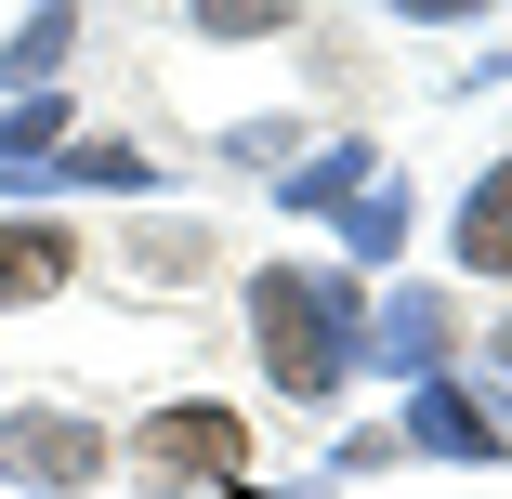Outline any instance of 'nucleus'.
I'll return each mask as SVG.
<instances>
[{
    "instance_id": "nucleus-1",
    "label": "nucleus",
    "mask_w": 512,
    "mask_h": 499,
    "mask_svg": "<svg viewBox=\"0 0 512 499\" xmlns=\"http://www.w3.org/2000/svg\"><path fill=\"white\" fill-rule=\"evenodd\" d=\"M250 342H263V368H276L289 408H329L342 368H355V342H368V303H355V276H329V263H263L250 276Z\"/></svg>"
},
{
    "instance_id": "nucleus-2",
    "label": "nucleus",
    "mask_w": 512,
    "mask_h": 499,
    "mask_svg": "<svg viewBox=\"0 0 512 499\" xmlns=\"http://www.w3.org/2000/svg\"><path fill=\"white\" fill-rule=\"evenodd\" d=\"M0 473L40 486V499H79L92 473H106V434H92L79 408H0Z\"/></svg>"
},
{
    "instance_id": "nucleus-3",
    "label": "nucleus",
    "mask_w": 512,
    "mask_h": 499,
    "mask_svg": "<svg viewBox=\"0 0 512 499\" xmlns=\"http://www.w3.org/2000/svg\"><path fill=\"white\" fill-rule=\"evenodd\" d=\"M132 460H145L158 486H237V473H250V421H237V408H158V421L132 434Z\"/></svg>"
},
{
    "instance_id": "nucleus-4",
    "label": "nucleus",
    "mask_w": 512,
    "mask_h": 499,
    "mask_svg": "<svg viewBox=\"0 0 512 499\" xmlns=\"http://www.w3.org/2000/svg\"><path fill=\"white\" fill-rule=\"evenodd\" d=\"M66 276H79V237L66 224H0V316H14V303H53Z\"/></svg>"
},
{
    "instance_id": "nucleus-5",
    "label": "nucleus",
    "mask_w": 512,
    "mask_h": 499,
    "mask_svg": "<svg viewBox=\"0 0 512 499\" xmlns=\"http://www.w3.org/2000/svg\"><path fill=\"white\" fill-rule=\"evenodd\" d=\"M407 434H421L434 460H499V421L473 408L460 381H421V408H407Z\"/></svg>"
},
{
    "instance_id": "nucleus-6",
    "label": "nucleus",
    "mask_w": 512,
    "mask_h": 499,
    "mask_svg": "<svg viewBox=\"0 0 512 499\" xmlns=\"http://www.w3.org/2000/svg\"><path fill=\"white\" fill-rule=\"evenodd\" d=\"M368 342H381L394 368H434V355H447V289H394V303L368 316Z\"/></svg>"
},
{
    "instance_id": "nucleus-7",
    "label": "nucleus",
    "mask_w": 512,
    "mask_h": 499,
    "mask_svg": "<svg viewBox=\"0 0 512 499\" xmlns=\"http://www.w3.org/2000/svg\"><path fill=\"white\" fill-rule=\"evenodd\" d=\"M460 263H473V276H512V158L460 197Z\"/></svg>"
},
{
    "instance_id": "nucleus-8",
    "label": "nucleus",
    "mask_w": 512,
    "mask_h": 499,
    "mask_svg": "<svg viewBox=\"0 0 512 499\" xmlns=\"http://www.w3.org/2000/svg\"><path fill=\"white\" fill-rule=\"evenodd\" d=\"M66 40H79V0H40V14L14 27V53H0V79H14V92H53V66H66Z\"/></svg>"
},
{
    "instance_id": "nucleus-9",
    "label": "nucleus",
    "mask_w": 512,
    "mask_h": 499,
    "mask_svg": "<svg viewBox=\"0 0 512 499\" xmlns=\"http://www.w3.org/2000/svg\"><path fill=\"white\" fill-rule=\"evenodd\" d=\"M40 145H66V92H14L0 106V171H27Z\"/></svg>"
},
{
    "instance_id": "nucleus-10",
    "label": "nucleus",
    "mask_w": 512,
    "mask_h": 499,
    "mask_svg": "<svg viewBox=\"0 0 512 499\" xmlns=\"http://www.w3.org/2000/svg\"><path fill=\"white\" fill-rule=\"evenodd\" d=\"M355 184H368V145H329L316 171H302V184H276V197H289V211H342Z\"/></svg>"
},
{
    "instance_id": "nucleus-11",
    "label": "nucleus",
    "mask_w": 512,
    "mask_h": 499,
    "mask_svg": "<svg viewBox=\"0 0 512 499\" xmlns=\"http://www.w3.org/2000/svg\"><path fill=\"white\" fill-rule=\"evenodd\" d=\"M342 237H355V250H394V237H407V197H394V184H355V197H342Z\"/></svg>"
},
{
    "instance_id": "nucleus-12",
    "label": "nucleus",
    "mask_w": 512,
    "mask_h": 499,
    "mask_svg": "<svg viewBox=\"0 0 512 499\" xmlns=\"http://www.w3.org/2000/svg\"><path fill=\"white\" fill-rule=\"evenodd\" d=\"M289 14H302V0H197V40H263Z\"/></svg>"
},
{
    "instance_id": "nucleus-13",
    "label": "nucleus",
    "mask_w": 512,
    "mask_h": 499,
    "mask_svg": "<svg viewBox=\"0 0 512 499\" xmlns=\"http://www.w3.org/2000/svg\"><path fill=\"white\" fill-rule=\"evenodd\" d=\"M53 184H158V171H145L132 145H66V158H53Z\"/></svg>"
},
{
    "instance_id": "nucleus-14",
    "label": "nucleus",
    "mask_w": 512,
    "mask_h": 499,
    "mask_svg": "<svg viewBox=\"0 0 512 499\" xmlns=\"http://www.w3.org/2000/svg\"><path fill=\"white\" fill-rule=\"evenodd\" d=\"M132 263H145V276H197V263H211V237H197V224H145Z\"/></svg>"
},
{
    "instance_id": "nucleus-15",
    "label": "nucleus",
    "mask_w": 512,
    "mask_h": 499,
    "mask_svg": "<svg viewBox=\"0 0 512 499\" xmlns=\"http://www.w3.org/2000/svg\"><path fill=\"white\" fill-rule=\"evenodd\" d=\"M381 14H421V27H447V14H486V0H381Z\"/></svg>"
},
{
    "instance_id": "nucleus-16",
    "label": "nucleus",
    "mask_w": 512,
    "mask_h": 499,
    "mask_svg": "<svg viewBox=\"0 0 512 499\" xmlns=\"http://www.w3.org/2000/svg\"><path fill=\"white\" fill-rule=\"evenodd\" d=\"M499 368H512V329H499Z\"/></svg>"
}]
</instances>
